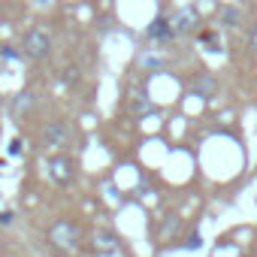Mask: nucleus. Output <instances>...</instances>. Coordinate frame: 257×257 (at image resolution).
<instances>
[{"label":"nucleus","instance_id":"obj_1","mask_svg":"<svg viewBox=\"0 0 257 257\" xmlns=\"http://www.w3.org/2000/svg\"><path fill=\"white\" fill-rule=\"evenodd\" d=\"M52 52H55V43L46 28H31L22 37V55L28 61H46V58H52Z\"/></svg>","mask_w":257,"mask_h":257},{"label":"nucleus","instance_id":"obj_2","mask_svg":"<svg viewBox=\"0 0 257 257\" xmlns=\"http://www.w3.org/2000/svg\"><path fill=\"white\" fill-rule=\"evenodd\" d=\"M49 242H52L55 248H61V251H76V248H79V230H76V224H70V221H55V224L49 227Z\"/></svg>","mask_w":257,"mask_h":257},{"label":"nucleus","instance_id":"obj_3","mask_svg":"<svg viewBox=\"0 0 257 257\" xmlns=\"http://www.w3.org/2000/svg\"><path fill=\"white\" fill-rule=\"evenodd\" d=\"M43 140H46V146H49V149L64 152V149L73 143V127H70V121H52V124L46 127Z\"/></svg>","mask_w":257,"mask_h":257},{"label":"nucleus","instance_id":"obj_4","mask_svg":"<svg viewBox=\"0 0 257 257\" xmlns=\"http://www.w3.org/2000/svg\"><path fill=\"white\" fill-rule=\"evenodd\" d=\"M73 176H76V164L67 155H52L49 158V179L55 185H70Z\"/></svg>","mask_w":257,"mask_h":257},{"label":"nucleus","instance_id":"obj_5","mask_svg":"<svg viewBox=\"0 0 257 257\" xmlns=\"http://www.w3.org/2000/svg\"><path fill=\"white\" fill-rule=\"evenodd\" d=\"M197 25H200V16H197L191 7H185V10L176 16V25H173V28H176V34H194Z\"/></svg>","mask_w":257,"mask_h":257},{"label":"nucleus","instance_id":"obj_6","mask_svg":"<svg viewBox=\"0 0 257 257\" xmlns=\"http://www.w3.org/2000/svg\"><path fill=\"white\" fill-rule=\"evenodd\" d=\"M173 34H176V28H173L164 16H158V19L149 25V37H152V40H170Z\"/></svg>","mask_w":257,"mask_h":257},{"label":"nucleus","instance_id":"obj_7","mask_svg":"<svg viewBox=\"0 0 257 257\" xmlns=\"http://www.w3.org/2000/svg\"><path fill=\"white\" fill-rule=\"evenodd\" d=\"M239 22H242V13H239L236 7H224V10H221V16H218V25H221L224 31H236V28H239Z\"/></svg>","mask_w":257,"mask_h":257},{"label":"nucleus","instance_id":"obj_8","mask_svg":"<svg viewBox=\"0 0 257 257\" xmlns=\"http://www.w3.org/2000/svg\"><path fill=\"white\" fill-rule=\"evenodd\" d=\"M31 103H34V94H31V91H22V94H19V100H16V106H13V112H16V115H22Z\"/></svg>","mask_w":257,"mask_h":257},{"label":"nucleus","instance_id":"obj_9","mask_svg":"<svg viewBox=\"0 0 257 257\" xmlns=\"http://www.w3.org/2000/svg\"><path fill=\"white\" fill-rule=\"evenodd\" d=\"M194 88H197V91H200L203 97H209V94L215 91V82H212V79H206V76H200V79L194 82Z\"/></svg>","mask_w":257,"mask_h":257},{"label":"nucleus","instance_id":"obj_10","mask_svg":"<svg viewBox=\"0 0 257 257\" xmlns=\"http://www.w3.org/2000/svg\"><path fill=\"white\" fill-rule=\"evenodd\" d=\"M248 49H251V52L257 55V25H254V28L248 31Z\"/></svg>","mask_w":257,"mask_h":257},{"label":"nucleus","instance_id":"obj_11","mask_svg":"<svg viewBox=\"0 0 257 257\" xmlns=\"http://www.w3.org/2000/svg\"><path fill=\"white\" fill-rule=\"evenodd\" d=\"M134 109H137V112H146V109H149V100H146V94H143V91L137 94V106H134Z\"/></svg>","mask_w":257,"mask_h":257}]
</instances>
